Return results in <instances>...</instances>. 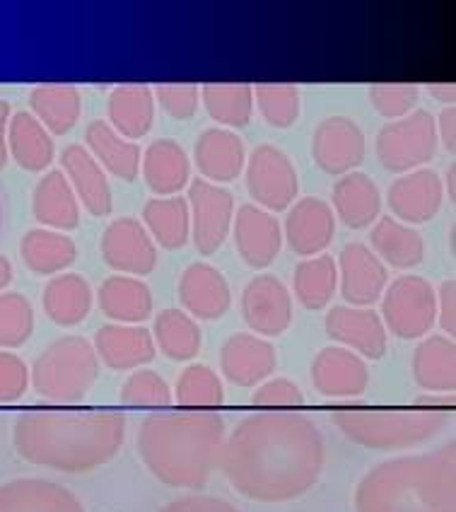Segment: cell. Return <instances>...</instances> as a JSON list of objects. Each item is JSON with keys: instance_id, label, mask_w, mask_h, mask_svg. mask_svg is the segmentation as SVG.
<instances>
[{"instance_id": "d6986e66", "label": "cell", "mask_w": 456, "mask_h": 512, "mask_svg": "<svg viewBox=\"0 0 456 512\" xmlns=\"http://www.w3.org/2000/svg\"><path fill=\"white\" fill-rule=\"evenodd\" d=\"M387 199L399 223L423 225L440 213L444 184L435 170H413L389 186Z\"/></svg>"}, {"instance_id": "9f6ffc18", "label": "cell", "mask_w": 456, "mask_h": 512, "mask_svg": "<svg viewBox=\"0 0 456 512\" xmlns=\"http://www.w3.org/2000/svg\"><path fill=\"white\" fill-rule=\"evenodd\" d=\"M432 95L440 97L447 107H454V85H435L432 87Z\"/></svg>"}, {"instance_id": "30bf717a", "label": "cell", "mask_w": 456, "mask_h": 512, "mask_svg": "<svg viewBox=\"0 0 456 512\" xmlns=\"http://www.w3.org/2000/svg\"><path fill=\"white\" fill-rule=\"evenodd\" d=\"M191 237L198 254L213 256L225 244L235 220V196L225 186L194 179L189 184Z\"/></svg>"}, {"instance_id": "7bdbcfd3", "label": "cell", "mask_w": 456, "mask_h": 512, "mask_svg": "<svg viewBox=\"0 0 456 512\" xmlns=\"http://www.w3.org/2000/svg\"><path fill=\"white\" fill-rule=\"evenodd\" d=\"M34 331V307L22 293H0V351L25 346Z\"/></svg>"}, {"instance_id": "5bb4252c", "label": "cell", "mask_w": 456, "mask_h": 512, "mask_svg": "<svg viewBox=\"0 0 456 512\" xmlns=\"http://www.w3.org/2000/svg\"><path fill=\"white\" fill-rule=\"evenodd\" d=\"M336 269L341 295L350 307H372L382 300L389 283V269L367 244L353 242L343 247Z\"/></svg>"}, {"instance_id": "6f0895ef", "label": "cell", "mask_w": 456, "mask_h": 512, "mask_svg": "<svg viewBox=\"0 0 456 512\" xmlns=\"http://www.w3.org/2000/svg\"><path fill=\"white\" fill-rule=\"evenodd\" d=\"M447 186H449V196L454 199V167H449L447 172Z\"/></svg>"}, {"instance_id": "ac0fdd59", "label": "cell", "mask_w": 456, "mask_h": 512, "mask_svg": "<svg viewBox=\"0 0 456 512\" xmlns=\"http://www.w3.org/2000/svg\"><path fill=\"white\" fill-rule=\"evenodd\" d=\"M312 384L331 399L360 397L370 384V370L358 353L343 346H326L312 363Z\"/></svg>"}, {"instance_id": "9c48e42d", "label": "cell", "mask_w": 456, "mask_h": 512, "mask_svg": "<svg viewBox=\"0 0 456 512\" xmlns=\"http://www.w3.org/2000/svg\"><path fill=\"white\" fill-rule=\"evenodd\" d=\"M247 191L251 201L268 213L288 211L300 191L292 160L271 143L256 145L247 165Z\"/></svg>"}, {"instance_id": "d6a6232c", "label": "cell", "mask_w": 456, "mask_h": 512, "mask_svg": "<svg viewBox=\"0 0 456 512\" xmlns=\"http://www.w3.org/2000/svg\"><path fill=\"white\" fill-rule=\"evenodd\" d=\"M155 121V95L148 85H121L109 95V126L126 141L148 136Z\"/></svg>"}, {"instance_id": "8992f818", "label": "cell", "mask_w": 456, "mask_h": 512, "mask_svg": "<svg viewBox=\"0 0 456 512\" xmlns=\"http://www.w3.org/2000/svg\"><path fill=\"white\" fill-rule=\"evenodd\" d=\"M99 377V358L95 346L83 336H63L44 348L34 363L29 382L39 397L54 404H78Z\"/></svg>"}, {"instance_id": "83f0119b", "label": "cell", "mask_w": 456, "mask_h": 512, "mask_svg": "<svg viewBox=\"0 0 456 512\" xmlns=\"http://www.w3.org/2000/svg\"><path fill=\"white\" fill-rule=\"evenodd\" d=\"M191 162L186 150L172 138H160L150 143L143 155V177L150 191L157 196H177L189 184Z\"/></svg>"}, {"instance_id": "f5cc1de1", "label": "cell", "mask_w": 456, "mask_h": 512, "mask_svg": "<svg viewBox=\"0 0 456 512\" xmlns=\"http://www.w3.org/2000/svg\"><path fill=\"white\" fill-rule=\"evenodd\" d=\"M437 126V141L442 143V148L447 153H454L456 150V109L454 107H444L440 116L435 119Z\"/></svg>"}, {"instance_id": "4316f807", "label": "cell", "mask_w": 456, "mask_h": 512, "mask_svg": "<svg viewBox=\"0 0 456 512\" xmlns=\"http://www.w3.org/2000/svg\"><path fill=\"white\" fill-rule=\"evenodd\" d=\"M32 213L37 223H42L49 230L66 232L78 228L80 201L61 170L44 174L42 182L34 186Z\"/></svg>"}, {"instance_id": "f35d334b", "label": "cell", "mask_w": 456, "mask_h": 512, "mask_svg": "<svg viewBox=\"0 0 456 512\" xmlns=\"http://www.w3.org/2000/svg\"><path fill=\"white\" fill-rule=\"evenodd\" d=\"M152 339L169 360H177V363L194 360L203 346V334L196 319L174 307L157 314Z\"/></svg>"}, {"instance_id": "d4e9b609", "label": "cell", "mask_w": 456, "mask_h": 512, "mask_svg": "<svg viewBox=\"0 0 456 512\" xmlns=\"http://www.w3.org/2000/svg\"><path fill=\"white\" fill-rule=\"evenodd\" d=\"M0 512H85V505L56 481L13 479L0 486Z\"/></svg>"}, {"instance_id": "ba28073f", "label": "cell", "mask_w": 456, "mask_h": 512, "mask_svg": "<svg viewBox=\"0 0 456 512\" xmlns=\"http://www.w3.org/2000/svg\"><path fill=\"white\" fill-rule=\"evenodd\" d=\"M382 322L403 341L425 339L437 324V293L423 276H399L382 295Z\"/></svg>"}, {"instance_id": "f1b7e54d", "label": "cell", "mask_w": 456, "mask_h": 512, "mask_svg": "<svg viewBox=\"0 0 456 512\" xmlns=\"http://www.w3.org/2000/svg\"><path fill=\"white\" fill-rule=\"evenodd\" d=\"M370 242L372 252L379 256L384 266H391V269H415L425 259L423 235L411 225L399 223L391 215H384L374 223Z\"/></svg>"}, {"instance_id": "74e56055", "label": "cell", "mask_w": 456, "mask_h": 512, "mask_svg": "<svg viewBox=\"0 0 456 512\" xmlns=\"http://www.w3.org/2000/svg\"><path fill=\"white\" fill-rule=\"evenodd\" d=\"M143 223L152 242L160 244L162 249H167V252L184 249L191 237L189 201H184L181 196L150 199L143 208Z\"/></svg>"}, {"instance_id": "cb8c5ba5", "label": "cell", "mask_w": 456, "mask_h": 512, "mask_svg": "<svg viewBox=\"0 0 456 512\" xmlns=\"http://www.w3.org/2000/svg\"><path fill=\"white\" fill-rule=\"evenodd\" d=\"M63 174H66L68 184L73 186L75 196L83 203L85 211L95 218H104L111 213V189L107 182V174L97 165L95 157L85 145L73 143L63 150L61 155Z\"/></svg>"}, {"instance_id": "681fc988", "label": "cell", "mask_w": 456, "mask_h": 512, "mask_svg": "<svg viewBox=\"0 0 456 512\" xmlns=\"http://www.w3.org/2000/svg\"><path fill=\"white\" fill-rule=\"evenodd\" d=\"M29 368L25 360L10 351H0V404H13L25 397Z\"/></svg>"}, {"instance_id": "d590c367", "label": "cell", "mask_w": 456, "mask_h": 512, "mask_svg": "<svg viewBox=\"0 0 456 512\" xmlns=\"http://www.w3.org/2000/svg\"><path fill=\"white\" fill-rule=\"evenodd\" d=\"M20 256L25 266L39 276H58L75 264L78 247L68 235L49 228L29 230L20 242Z\"/></svg>"}, {"instance_id": "8d00e7d4", "label": "cell", "mask_w": 456, "mask_h": 512, "mask_svg": "<svg viewBox=\"0 0 456 512\" xmlns=\"http://www.w3.org/2000/svg\"><path fill=\"white\" fill-rule=\"evenodd\" d=\"M8 153L25 172H44L54 160V141L32 112H17L8 124Z\"/></svg>"}, {"instance_id": "603a6c76", "label": "cell", "mask_w": 456, "mask_h": 512, "mask_svg": "<svg viewBox=\"0 0 456 512\" xmlns=\"http://www.w3.org/2000/svg\"><path fill=\"white\" fill-rule=\"evenodd\" d=\"M194 160L206 182L218 186L235 182L247 165L244 141L230 128H206L196 141Z\"/></svg>"}, {"instance_id": "7a4b0ae2", "label": "cell", "mask_w": 456, "mask_h": 512, "mask_svg": "<svg viewBox=\"0 0 456 512\" xmlns=\"http://www.w3.org/2000/svg\"><path fill=\"white\" fill-rule=\"evenodd\" d=\"M126 440V416L114 409L49 406L27 409L13 426V445L34 467L87 474L119 455Z\"/></svg>"}, {"instance_id": "2e32d148", "label": "cell", "mask_w": 456, "mask_h": 512, "mask_svg": "<svg viewBox=\"0 0 456 512\" xmlns=\"http://www.w3.org/2000/svg\"><path fill=\"white\" fill-rule=\"evenodd\" d=\"M237 252L249 269H268L283 249V230L276 215L254 203H244L232 220Z\"/></svg>"}, {"instance_id": "c3c4849f", "label": "cell", "mask_w": 456, "mask_h": 512, "mask_svg": "<svg viewBox=\"0 0 456 512\" xmlns=\"http://www.w3.org/2000/svg\"><path fill=\"white\" fill-rule=\"evenodd\" d=\"M251 401H254V406H259V409L290 411V409H300L304 404V394L292 380H283V377H278V380L261 382V387L256 389L254 399Z\"/></svg>"}, {"instance_id": "f907efd6", "label": "cell", "mask_w": 456, "mask_h": 512, "mask_svg": "<svg viewBox=\"0 0 456 512\" xmlns=\"http://www.w3.org/2000/svg\"><path fill=\"white\" fill-rule=\"evenodd\" d=\"M160 512H239L235 505L215 496H203V493H191V496L177 498L167 503Z\"/></svg>"}, {"instance_id": "52a82bcc", "label": "cell", "mask_w": 456, "mask_h": 512, "mask_svg": "<svg viewBox=\"0 0 456 512\" xmlns=\"http://www.w3.org/2000/svg\"><path fill=\"white\" fill-rule=\"evenodd\" d=\"M437 126L435 116L425 109H413L403 119L389 121L377 133V157L384 170L408 174L418 170L437 153Z\"/></svg>"}, {"instance_id": "f6af8a7d", "label": "cell", "mask_w": 456, "mask_h": 512, "mask_svg": "<svg viewBox=\"0 0 456 512\" xmlns=\"http://www.w3.org/2000/svg\"><path fill=\"white\" fill-rule=\"evenodd\" d=\"M172 389L157 372L138 370L121 387V404L138 409H165L172 404Z\"/></svg>"}, {"instance_id": "7c38bea8", "label": "cell", "mask_w": 456, "mask_h": 512, "mask_svg": "<svg viewBox=\"0 0 456 512\" xmlns=\"http://www.w3.org/2000/svg\"><path fill=\"white\" fill-rule=\"evenodd\" d=\"M102 256L119 276H148L157 266V244L136 218H119L102 235Z\"/></svg>"}, {"instance_id": "b9f144b4", "label": "cell", "mask_w": 456, "mask_h": 512, "mask_svg": "<svg viewBox=\"0 0 456 512\" xmlns=\"http://www.w3.org/2000/svg\"><path fill=\"white\" fill-rule=\"evenodd\" d=\"M174 399L184 409H218L222 401H225V387H222L218 372L210 370L208 365H189L179 375Z\"/></svg>"}, {"instance_id": "bcb514c9", "label": "cell", "mask_w": 456, "mask_h": 512, "mask_svg": "<svg viewBox=\"0 0 456 512\" xmlns=\"http://www.w3.org/2000/svg\"><path fill=\"white\" fill-rule=\"evenodd\" d=\"M420 90L418 85L406 83H387V85H372L370 102L379 114L387 119H403L415 109L418 104Z\"/></svg>"}, {"instance_id": "ee69618b", "label": "cell", "mask_w": 456, "mask_h": 512, "mask_svg": "<svg viewBox=\"0 0 456 512\" xmlns=\"http://www.w3.org/2000/svg\"><path fill=\"white\" fill-rule=\"evenodd\" d=\"M254 100L259 104L263 119L276 128H290L300 119V90L297 85H256Z\"/></svg>"}, {"instance_id": "7402d4cb", "label": "cell", "mask_w": 456, "mask_h": 512, "mask_svg": "<svg viewBox=\"0 0 456 512\" xmlns=\"http://www.w3.org/2000/svg\"><path fill=\"white\" fill-rule=\"evenodd\" d=\"M92 346L99 363L111 370H136L155 360L157 353L152 331L143 324H104L97 329Z\"/></svg>"}, {"instance_id": "836d02e7", "label": "cell", "mask_w": 456, "mask_h": 512, "mask_svg": "<svg viewBox=\"0 0 456 512\" xmlns=\"http://www.w3.org/2000/svg\"><path fill=\"white\" fill-rule=\"evenodd\" d=\"M415 384L425 392H454L456 389V346L449 336H428L413 353Z\"/></svg>"}, {"instance_id": "44dd1931", "label": "cell", "mask_w": 456, "mask_h": 512, "mask_svg": "<svg viewBox=\"0 0 456 512\" xmlns=\"http://www.w3.org/2000/svg\"><path fill=\"white\" fill-rule=\"evenodd\" d=\"M179 300L191 317L215 322L230 310L232 290L227 278L215 266L198 261L181 273Z\"/></svg>"}, {"instance_id": "11a10c76", "label": "cell", "mask_w": 456, "mask_h": 512, "mask_svg": "<svg viewBox=\"0 0 456 512\" xmlns=\"http://www.w3.org/2000/svg\"><path fill=\"white\" fill-rule=\"evenodd\" d=\"M13 276H15L13 264H10L8 256L0 254V293H5V290H8V285L13 283Z\"/></svg>"}, {"instance_id": "60d3db41", "label": "cell", "mask_w": 456, "mask_h": 512, "mask_svg": "<svg viewBox=\"0 0 456 512\" xmlns=\"http://www.w3.org/2000/svg\"><path fill=\"white\" fill-rule=\"evenodd\" d=\"M201 102L220 126L244 128L254 114V87L247 83H208L201 87Z\"/></svg>"}, {"instance_id": "1f68e13d", "label": "cell", "mask_w": 456, "mask_h": 512, "mask_svg": "<svg viewBox=\"0 0 456 512\" xmlns=\"http://www.w3.org/2000/svg\"><path fill=\"white\" fill-rule=\"evenodd\" d=\"M97 300L114 324H143L152 314L148 283L133 276H109L99 285Z\"/></svg>"}, {"instance_id": "5b68a950", "label": "cell", "mask_w": 456, "mask_h": 512, "mask_svg": "<svg viewBox=\"0 0 456 512\" xmlns=\"http://www.w3.org/2000/svg\"><path fill=\"white\" fill-rule=\"evenodd\" d=\"M333 423L350 442L367 450H408L435 438L447 423L444 406H343L333 409Z\"/></svg>"}, {"instance_id": "7dc6e473", "label": "cell", "mask_w": 456, "mask_h": 512, "mask_svg": "<svg viewBox=\"0 0 456 512\" xmlns=\"http://www.w3.org/2000/svg\"><path fill=\"white\" fill-rule=\"evenodd\" d=\"M160 107L165 109L174 119H191L198 112V102H201V90L198 85L191 83H165L157 85L152 92Z\"/></svg>"}, {"instance_id": "8fae6325", "label": "cell", "mask_w": 456, "mask_h": 512, "mask_svg": "<svg viewBox=\"0 0 456 512\" xmlns=\"http://www.w3.org/2000/svg\"><path fill=\"white\" fill-rule=\"evenodd\" d=\"M244 322L256 336L276 339L292 324V295L280 278L263 273L249 281L242 293Z\"/></svg>"}, {"instance_id": "4fadbf2b", "label": "cell", "mask_w": 456, "mask_h": 512, "mask_svg": "<svg viewBox=\"0 0 456 512\" xmlns=\"http://www.w3.org/2000/svg\"><path fill=\"white\" fill-rule=\"evenodd\" d=\"M365 133L348 116H329L317 126L312 138V157L321 172L343 174L355 172L365 160Z\"/></svg>"}, {"instance_id": "f546056e", "label": "cell", "mask_w": 456, "mask_h": 512, "mask_svg": "<svg viewBox=\"0 0 456 512\" xmlns=\"http://www.w3.org/2000/svg\"><path fill=\"white\" fill-rule=\"evenodd\" d=\"M85 148L95 157L97 165L124 179V182H136L140 172V148L133 141L109 126V121L95 119L85 131Z\"/></svg>"}, {"instance_id": "9a60e30c", "label": "cell", "mask_w": 456, "mask_h": 512, "mask_svg": "<svg viewBox=\"0 0 456 512\" xmlns=\"http://www.w3.org/2000/svg\"><path fill=\"white\" fill-rule=\"evenodd\" d=\"M326 334L362 360H382L387 353V327L372 307H331L326 314Z\"/></svg>"}, {"instance_id": "e575fe53", "label": "cell", "mask_w": 456, "mask_h": 512, "mask_svg": "<svg viewBox=\"0 0 456 512\" xmlns=\"http://www.w3.org/2000/svg\"><path fill=\"white\" fill-rule=\"evenodd\" d=\"M32 116L54 136H66L83 114V95L73 85H37L29 95Z\"/></svg>"}, {"instance_id": "e0dca14e", "label": "cell", "mask_w": 456, "mask_h": 512, "mask_svg": "<svg viewBox=\"0 0 456 512\" xmlns=\"http://www.w3.org/2000/svg\"><path fill=\"white\" fill-rule=\"evenodd\" d=\"M278 368V353L268 339L256 334H235L222 343L220 370L235 387H256Z\"/></svg>"}, {"instance_id": "4dcf8cb0", "label": "cell", "mask_w": 456, "mask_h": 512, "mask_svg": "<svg viewBox=\"0 0 456 512\" xmlns=\"http://www.w3.org/2000/svg\"><path fill=\"white\" fill-rule=\"evenodd\" d=\"M42 305L58 327H78L92 310V288L80 273H58L46 283Z\"/></svg>"}, {"instance_id": "816d5d0a", "label": "cell", "mask_w": 456, "mask_h": 512, "mask_svg": "<svg viewBox=\"0 0 456 512\" xmlns=\"http://www.w3.org/2000/svg\"><path fill=\"white\" fill-rule=\"evenodd\" d=\"M437 324L449 339L456 334V283L444 281L437 290Z\"/></svg>"}, {"instance_id": "277c9868", "label": "cell", "mask_w": 456, "mask_h": 512, "mask_svg": "<svg viewBox=\"0 0 456 512\" xmlns=\"http://www.w3.org/2000/svg\"><path fill=\"white\" fill-rule=\"evenodd\" d=\"M355 512H456V447L387 459L355 488Z\"/></svg>"}, {"instance_id": "6da1fadb", "label": "cell", "mask_w": 456, "mask_h": 512, "mask_svg": "<svg viewBox=\"0 0 456 512\" xmlns=\"http://www.w3.org/2000/svg\"><path fill=\"white\" fill-rule=\"evenodd\" d=\"M326 462L324 435L295 411L244 418L225 438L220 469L239 496L256 503H290L319 481Z\"/></svg>"}, {"instance_id": "3957f363", "label": "cell", "mask_w": 456, "mask_h": 512, "mask_svg": "<svg viewBox=\"0 0 456 512\" xmlns=\"http://www.w3.org/2000/svg\"><path fill=\"white\" fill-rule=\"evenodd\" d=\"M227 428L213 411L152 413L138 433V455L165 486L201 491L220 467Z\"/></svg>"}, {"instance_id": "ffe728a7", "label": "cell", "mask_w": 456, "mask_h": 512, "mask_svg": "<svg viewBox=\"0 0 456 512\" xmlns=\"http://www.w3.org/2000/svg\"><path fill=\"white\" fill-rule=\"evenodd\" d=\"M333 235H336V215L331 203L307 196L288 208L285 242L295 254L317 256L333 242Z\"/></svg>"}, {"instance_id": "db71d44e", "label": "cell", "mask_w": 456, "mask_h": 512, "mask_svg": "<svg viewBox=\"0 0 456 512\" xmlns=\"http://www.w3.org/2000/svg\"><path fill=\"white\" fill-rule=\"evenodd\" d=\"M10 116H13V109H10V102L0 100V172H3L5 162H8V124Z\"/></svg>"}, {"instance_id": "ab89813d", "label": "cell", "mask_w": 456, "mask_h": 512, "mask_svg": "<svg viewBox=\"0 0 456 512\" xmlns=\"http://www.w3.org/2000/svg\"><path fill=\"white\" fill-rule=\"evenodd\" d=\"M292 288H295V298L307 310L317 312L329 307L338 288V269L333 256L319 254L300 261L295 269V278H292Z\"/></svg>"}, {"instance_id": "484cf974", "label": "cell", "mask_w": 456, "mask_h": 512, "mask_svg": "<svg viewBox=\"0 0 456 512\" xmlns=\"http://www.w3.org/2000/svg\"><path fill=\"white\" fill-rule=\"evenodd\" d=\"M333 211L350 230H365L382 213V194L365 172H348L333 186Z\"/></svg>"}]
</instances>
